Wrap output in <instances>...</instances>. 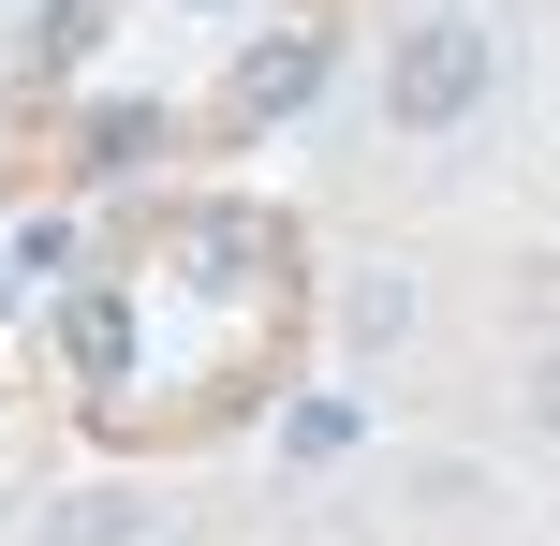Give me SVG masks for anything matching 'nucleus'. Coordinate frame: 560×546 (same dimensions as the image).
Listing matches in <instances>:
<instances>
[{
	"instance_id": "1",
	"label": "nucleus",
	"mask_w": 560,
	"mask_h": 546,
	"mask_svg": "<svg viewBox=\"0 0 560 546\" xmlns=\"http://www.w3.org/2000/svg\"><path fill=\"white\" fill-rule=\"evenodd\" d=\"M502 89V45H487L472 15H428V30H398V59H384V118L398 133H457V118Z\"/></svg>"
},
{
	"instance_id": "2",
	"label": "nucleus",
	"mask_w": 560,
	"mask_h": 546,
	"mask_svg": "<svg viewBox=\"0 0 560 546\" xmlns=\"http://www.w3.org/2000/svg\"><path fill=\"white\" fill-rule=\"evenodd\" d=\"M310 89H325V30H266V45L236 59V89H222V118H236V133H266V118H295Z\"/></svg>"
},
{
	"instance_id": "3",
	"label": "nucleus",
	"mask_w": 560,
	"mask_h": 546,
	"mask_svg": "<svg viewBox=\"0 0 560 546\" xmlns=\"http://www.w3.org/2000/svg\"><path fill=\"white\" fill-rule=\"evenodd\" d=\"M413 340V281H398V266H369L354 295H339V355H398Z\"/></svg>"
},
{
	"instance_id": "4",
	"label": "nucleus",
	"mask_w": 560,
	"mask_h": 546,
	"mask_svg": "<svg viewBox=\"0 0 560 546\" xmlns=\"http://www.w3.org/2000/svg\"><path fill=\"white\" fill-rule=\"evenodd\" d=\"M133 163H163V104H104L89 118V177H133Z\"/></svg>"
},
{
	"instance_id": "5",
	"label": "nucleus",
	"mask_w": 560,
	"mask_h": 546,
	"mask_svg": "<svg viewBox=\"0 0 560 546\" xmlns=\"http://www.w3.org/2000/svg\"><path fill=\"white\" fill-rule=\"evenodd\" d=\"M148 518H133V502H104V488H89V502H59V518H45V546H133Z\"/></svg>"
},
{
	"instance_id": "6",
	"label": "nucleus",
	"mask_w": 560,
	"mask_h": 546,
	"mask_svg": "<svg viewBox=\"0 0 560 546\" xmlns=\"http://www.w3.org/2000/svg\"><path fill=\"white\" fill-rule=\"evenodd\" d=\"M0 266H15V281H59V266H74V222H15V252H0Z\"/></svg>"
},
{
	"instance_id": "7",
	"label": "nucleus",
	"mask_w": 560,
	"mask_h": 546,
	"mask_svg": "<svg viewBox=\"0 0 560 546\" xmlns=\"http://www.w3.org/2000/svg\"><path fill=\"white\" fill-rule=\"evenodd\" d=\"M280 443H295V458H339V443H354V399H310V414H295Z\"/></svg>"
},
{
	"instance_id": "8",
	"label": "nucleus",
	"mask_w": 560,
	"mask_h": 546,
	"mask_svg": "<svg viewBox=\"0 0 560 546\" xmlns=\"http://www.w3.org/2000/svg\"><path fill=\"white\" fill-rule=\"evenodd\" d=\"M532 429H546V443H560V340H546V355H532Z\"/></svg>"
},
{
	"instance_id": "9",
	"label": "nucleus",
	"mask_w": 560,
	"mask_h": 546,
	"mask_svg": "<svg viewBox=\"0 0 560 546\" xmlns=\"http://www.w3.org/2000/svg\"><path fill=\"white\" fill-rule=\"evenodd\" d=\"M0 311H15V266H0Z\"/></svg>"
}]
</instances>
